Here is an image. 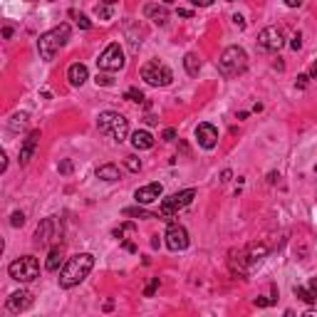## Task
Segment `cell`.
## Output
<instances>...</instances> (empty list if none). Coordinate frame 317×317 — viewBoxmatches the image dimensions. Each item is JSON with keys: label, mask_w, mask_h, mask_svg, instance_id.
<instances>
[{"label": "cell", "mask_w": 317, "mask_h": 317, "mask_svg": "<svg viewBox=\"0 0 317 317\" xmlns=\"http://www.w3.org/2000/svg\"><path fill=\"white\" fill-rule=\"evenodd\" d=\"M92 268H94V256L92 253H77V256H72L62 265V270H59V288L70 290V288H75V285H80L87 275L92 273Z\"/></svg>", "instance_id": "obj_1"}, {"label": "cell", "mask_w": 317, "mask_h": 317, "mask_svg": "<svg viewBox=\"0 0 317 317\" xmlns=\"http://www.w3.org/2000/svg\"><path fill=\"white\" fill-rule=\"evenodd\" d=\"M70 40V25L67 23H62L57 28L47 30V32H42L40 35V40H37V50H40V57L45 59V62H50V59L57 55V50Z\"/></svg>", "instance_id": "obj_2"}, {"label": "cell", "mask_w": 317, "mask_h": 317, "mask_svg": "<svg viewBox=\"0 0 317 317\" xmlns=\"http://www.w3.org/2000/svg\"><path fill=\"white\" fill-rule=\"evenodd\" d=\"M245 70H248V55H245L243 47L231 45V47H226L221 52V57H218V72L223 77H238Z\"/></svg>", "instance_id": "obj_3"}, {"label": "cell", "mask_w": 317, "mask_h": 317, "mask_svg": "<svg viewBox=\"0 0 317 317\" xmlns=\"http://www.w3.org/2000/svg\"><path fill=\"white\" fill-rule=\"evenodd\" d=\"M97 129H99V134L112 137L119 144L129 137V121H126V116H121L119 112H102V114L97 116Z\"/></svg>", "instance_id": "obj_4"}, {"label": "cell", "mask_w": 317, "mask_h": 317, "mask_svg": "<svg viewBox=\"0 0 317 317\" xmlns=\"http://www.w3.org/2000/svg\"><path fill=\"white\" fill-rule=\"evenodd\" d=\"M59 238H62V218L59 216L42 218L37 231H35V245H40V248L59 245Z\"/></svg>", "instance_id": "obj_5"}, {"label": "cell", "mask_w": 317, "mask_h": 317, "mask_svg": "<svg viewBox=\"0 0 317 317\" xmlns=\"http://www.w3.org/2000/svg\"><path fill=\"white\" fill-rule=\"evenodd\" d=\"M8 275L15 283H32L35 278H40V263L35 256H23L8 265Z\"/></svg>", "instance_id": "obj_6"}, {"label": "cell", "mask_w": 317, "mask_h": 317, "mask_svg": "<svg viewBox=\"0 0 317 317\" xmlns=\"http://www.w3.org/2000/svg\"><path fill=\"white\" fill-rule=\"evenodd\" d=\"M196 199V188H183V191H176L171 194L169 199H164L161 201V211H159V218H164V221H169L171 223V218L181 211V208H186L188 203Z\"/></svg>", "instance_id": "obj_7"}, {"label": "cell", "mask_w": 317, "mask_h": 317, "mask_svg": "<svg viewBox=\"0 0 317 317\" xmlns=\"http://www.w3.org/2000/svg\"><path fill=\"white\" fill-rule=\"evenodd\" d=\"M142 80L151 87H169L173 82V72L159 59H151L142 67Z\"/></svg>", "instance_id": "obj_8"}, {"label": "cell", "mask_w": 317, "mask_h": 317, "mask_svg": "<svg viewBox=\"0 0 317 317\" xmlns=\"http://www.w3.org/2000/svg\"><path fill=\"white\" fill-rule=\"evenodd\" d=\"M124 65H126V59H124V50L119 47V42L107 45L104 52L97 59V67L102 72H119V70H124Z\"/></svg>", "instance_id": "obj_9"}, {"label": "cell", "mask_w": 317, "mask_h": 317, "mask_svg": "<svg viewBox=\"0 0 317 317\" xmlns=\"http://www.w3.org/2000/svg\"><path fill=\"white\" fill-rule=\"evenodd\" d=\"M285 47V32L275 25L263 28L258 32V50L260 52H280Z\"/></svg>", "instance_id": "obj_10"}, {"label": "cell", "mask_w": 317, "mask_h": 317, "mask_svg": "<svg viewBox=\"0 0 317 317\" xmlns=\"http://www.w3.org/2000/svg\"><path fill=\"white\" fill-rule=\"evenodd\" d=\"M166 245H169V250H186L188 248V231L181 226V223H169V228H166Z\"/></svg>", "instance_id": "obj_11"}, {"label": "cell", "mask_w": 317, "mask_h": 317, "mask_svg": "<svg viewBox=\"0 0 317 317\" xmlns=\"http://www.w3.org/2000/svg\"><path fill=\"white\" fill-rule=\"evenodd\" d=\"M30 305H32V295H30L28 290H18V292L8 295V300H5V307H8V312H13V315L25 312Z\"/></svg>", "instance_id": "obj_12"}, {"label": "cell", "mask_w": 317, "mask_h": 317, "mask_svg": "<svg viewBox=\"0 0 317 317\" xmlns=\"http://www.w3.org/2000/svg\"><path fill=\"white\" fill-rule=\"evenodd\" d=\"M161 194H164V186H161L159 181H154V183H146V186H142V188L134 191V201L142 203V206H149V203L159 201Z\"/></svg>", "instance_id": "obj_13"}, {"label": "cell", "mask_w": 317, "mask_h": 317, "mask_svg": "<svg viewBox=\"0 0 317 317\" xmlns=\"http://www.w3.org/2000/svg\"><path fill=\"white\" fill-rule=\"evenodd\" d=\"M196 142H199V146L208 149V151L216 149V144H218V129L213 124H208V121L199 124L196 126Z\"/></svg>", "instance_id": "obj_14"}, {"label": "cell", "mask_w": 317, "mask_h": 317, "mask_svg": "<svg viewBox=\"0 0 317 317\" xmlns=\"http://www.w3.org/2000/svg\"><path fill=\"white\" fill-rule=\"evenodd\" d=\"M144 18L146 20H151L154 25H166L169 23V8L161 3H146L144 5Z\"/></svg>", "instance_id": "obj_15"}, {"label": "cell", "mask_w": 317, "mask_h": 317, "mask_svg": "<svg viewBox=\"0 0 317 317\" xmlns=\"http://www.w3.org/2000/svg\"><path fill=\"white\" fill-rule=\"evenodd\" d=\"M37 144H40V132L35 129V132H30L28 137L23 139V146H20V166H25L30 159H32V154H35Z\"/></svg>", "instance_id": "obj_16"}, {"label": "cell", "mask_w": 317, "mask_h": 317, "mask_svg": "<svg viewBox=\"0 0 317 317\" xmlns=\"http://www.w3.org/2000/svg\"><path fill=\"white\" fill-rule=\"evenodd\" d=\"M67 80H70L72 87H82L87 80H89V72H87V67L82 62H72V65L67 67Z\"/></svg>", "instance_id": "obj_17"}, {"label": "cell", "mask_w": 317, "mask_h": 317, "mask_svg": "<svg viewBox=\"0 0 317 317\" xmlns=\"http://www.w3.org/2000/svg\"><path fill=\"white\" fill-rule=\"evenodd\" d=\"M62 263H65V248H62V243H59V245H52V248H50V256H47L45 268H47L50 273H57L59 268H62Z\"/></svg>", "instance_id": "obj_18"}, {"label": "cell", "mask_w": 317, "mask_h": 317, "mask_svg": "<svg viewBox=\"0 0 317 317\" xmlns=\"http://www.w3.org/2000/svg\"><path fill=\"white\" fill-rule=\"evenodd\" d=\"M94 176H97L99 181H119V178H121V171H119L116 164H102V166L94 171Z\"/></svg>", "instance_id": "obj_19"}, {"label": "cell", "mask_w": 317, "mask_h": 317, "mask_svg": "<svg viewBox=\"0 0 317 317\" xmlns=\"http://www.w3.org/2000/svg\"><path fill=\"white\" fill-rule=\"evenodd\" d=\"M132 146L134 149H139V151H144V149H151L154 146V137L144 132V129H139V132H134L132 134Z\"/></svg>", "instance_id": "obj_20"}, {"label": "cell", "mask_w": 317, "mask_h": 317, "mask_svg": "<svg viewBox=\"0 0 317 317\" xmlns=\"http://www.w3.org/2000/svg\"><path fill=\"white\" fill-rule=\"evenodd\" d=\"M183 67H186V72H188L191 77H196V75L201 72V57H199L196 52H186V57H183Z\"/></svg>", "instance_id": "obj_21"}, {"label": "cell", "mask_w": 317, "mask_h": 317, "mask_svg": "<svg viewBox=\"0 0 317 317\" xmlns=\"http://www.w3.org/2000/svg\"><path fill=\"white\" fill-rule=\"evenodd\" d=\"M126 218H159L156 213H149L146 208H142V203H137V206H132V208H124L121 211Z\"/></svg>", "instance_id": "obj_22"}, {"label": "cell", "mask_w": 317, "mask_h": 317, "mask_svg": "<svg viewBox=\"0 0 317 317\" xmlns=\"http://www.w3.org/2000/svg\"><path fill=\"white\" fill-rule=\"evenodd\" d=\"M268 256V245H250L248 248V265H253V263H258V260H263Z\"/></svg>", "instance_id": "obj_23"}, {"label": "cell", "mask_w": 317, "mask_h": 317, "mask_svg": "<svg viewBox=\"0 0 317 317\" xmlns=\"http://www.w3.org/2000/svg\"><path fill=\"white\" fill-rule=\"evenodd\" d=\"M25 124H28V114H25V112H18V114L10 116L8 129H10V132H20V129H25Z\"/></svg>", "instance_id": "obj_24"}, {"label": "cell", "mask_w": 317, "mask_h": 317, "mask_svg": "<svg viewBox=\"0 0 317 317\" xmlns=\"http://www.w3.org/2000/svg\"><path fill=\"white\" fill-rule=\"evenodd\" d=\"M132 233H137V223H132V221H126V223H121V226H116L112 235L119 238V240H124V235H132Z\"/></svg>", "instance_id": "obj_25"}, {"label": "cell", "mask_w": 317, "mask_h": 317, "mask_svg": "<svg viewBox=\"0 0 317 317\" xmlns=\"http://www.w3.org/2000/svg\"><path fill=\"white\" fill-rule=\"evenodd\" d=\"M295 297H300V300H302V302H307V305L317 300L315 295L310 292V288H302V285H295Z\"/></svg>", "instance_id": "obj_26"}, {"label": "cell", "mask_w": 317, "mask_h": 317, "mask_svg": "<svg viewBox=\"0 0 317 317\" xmlns=\"http://www.w3.org/2000/svg\"><path fill=\"white\" fill-rule=\"evenodd\" d=\"M94 15H97L99 20H112V10H109V5H107V3L97 5V8H94Z\"/></svg>", "instance_id": "obj_27"}, {"label": "cell", "mask_w": 317, "mask_h": 317, "mask_svg": "<svg viewBox=\"0 0 317 317\" xmlns=\"http://www.w3.org/2000/svg\"><path fill=\"white\" fill-rule=\"evenodd\" d=\"M124 99H126V102H144V94H142L137 87H132V89L124 92Z\"/></svg>", "instance_id": "obj_28"}, {"label": "cell", "mask_w": 317, "mask_h": 317, "mask_svg": "<svg viewBox=\"0 0 317 317\" xmlns=\"http://www.w3.org/2000/svg\"><path fill=\"white\" fill-rule=\"evenodd\" d=\"M25 223V213L23 211H13V216H10V226L13 228H20Z\"/></svg>", "instance_id": "obj_29"}, {"label": "cell", "mask_w": 317, "mask_h": 317, "mask_svg": "<svg viewBox=\"0 0 317 317\" xmlns=\"http://www.w3.org/2000/svg\"><path fill=\"white\" fill-rule=\"evenodd\" d=\"M126 169L132 173H139L142 171V161H139L137 156H126Z\"/></svg>", "instance_id": "obj_30"}, {"label": "cell", "mask_w": 317, "mask_h": 317, "mask_svg": "<svg viewBox=\"0 0 317 317\" xmlns=\"http://www.w3.org/2000/svg\"><path fill=\"white\" fill-rule=\"evenodd\" d=\"M72 169H75V166H72V161H70V159H62V161H59V166H57V171L65 173V176H70Z\"/></svg>", "instance_id": "obj_31"}, {"label": "cell", "mask_w": 317, "mask_h": 317, "mask_svg": "<svg viewBox=\"0 0 317 317\" xmlns=\"http://www.w3.org/2000/svg\"><path fill=\"white\" fill-rule=\"evenodd\" d=\"M156 288H159V278H151V280H149V285H146V290H144V297H154Z\"/></svg>", "instance_id": "obj_32"}, {"label": "cell", "mask_w": 317, "mask_h": 317, "mask_svg": "<svg viewBox=\"0 0 317 317\" xmlns=\"http://www.w3.org/2000/svg\"><path fill=\"white\" fill-rule=\"evenodd\" d=\"M290 47H292V50H300V47H302V35H300V32H297V35H292Z\"/></svg>", "instance_id": "obj_33"}, {"label": "cell", "mask_w": 317, "mask_h": 317, "mask_svg": "<svg viewBox=\"0 0 317 317\" xmlns=\"http://www.w3.org/2000/svg\"><path fill=\"white\" fill-rule=\"evenodd\" d=\"M77 25H80L82 30H89V28H92V23H89V18H87V15H77Z\"/></svg>", "instance_id": "obj_34"}, {"label": "cell", "mask_w": 317, "mask_h": 317, "mask_svg": "<svg viewBox=\"0 0 317 317\" xmlns=\"http://www.w3.org/2000/svg\"><path fill=\"white\" fill-rule=\"evenodd\" d=\"M97 85L102 87H112V77H107V75H97V80H94Z\"/></svg>", "instance_id": "obj_35"}, {"label": "cell", "mask_w": 317, "mask_h": 317, "mask_svg": "<svg viewBox=\"0 0 317 317\" xmlns=\"http://www.w3.org/2000/svg\"><path fill=\"white\" fill-rule=\"evenodd\" d=\"M161 137H164V142H169V144H171V142H176V129H164V134H161Z\"/></svg>", "instance_id": "obj_36"}, {"label": "cell", "mask_w": 317, "mask_h": 317, "mask_svg": "<svg viewBox=\"0 0 317 317\" xmlns=\"http://www.w3.org/2000/svg\"><path fill=\"white\" fill-rule=\"evenodd\" d=\"M307 80H310V75H300V77H297V87L305 89V87H307Z\"/></svg>", "instance_id": "obj_37"}, {"label": "cell", "mask_w": 317, "mask_h": 317, "mask_svg": "<svg viewBox=\"0 0 317 317\" xmlns=\"http://www.w3.org/2000/svg\"><path fill=\"white\" fill-rule=\"evenodd\" d=\"M188 3H191V5H199V8H208L213 0H188Z\"/></svg>", "instance_id": "obj_38"}, {"label": "cell", "mask_w": 317, "mask_h": 317, "mask_svg": "<svg viewBox=\"0 0 317 317\" xmlns=\"http://www.w3.org/2000/svg\"><path fill=\"white\" fill-rule=\"evenodd\" d=\"M233 25H235V28H245V23H243V18H240V15H233Z\"/></svg>", "instance_id": "obj_39"}, {"label": "cell", "mask_w": 317, "mask_h": 317, "mask_svg": "<svg viewBox=\"0 0 317 317\" xmlns=\"http://www.w3.org/2000/svg\"><path fill=\"white\" fill-rule=\"evenodd\" d=\"M283 3H285L288 8H300V5H302L305 0H283Z\"/></svg>", "instance_id": "obj_40"}, {"label": "cell", "mask_w": 317, "mask_h": 317, "mask_svg": "<svg viewBox=\"0 0 317 317\" xmlns=\"http://www.w3.org/2000/svg\"><path fill=\"white\" fill-rule=\"evenodd\" d=\"M124 250H126V253H137V245L129 243V240H124Z\"/></svg>", "instance_id": "obj_41"}, {"label": "cell", "mask_w": 317, "mask_h": 317, "mask_svg": "<svg viewBox=\"0 0 317 317\" xmlns=\"http://www.w3.org/2000/svg\"><path fill=\"white\" fill-rule=\"evenodd\" d=\"M231 169H226V171H221V181H223V183H228V181H231Z\"/></svg>", "instance_id": "obj_42"}, {"label": "cell", "mask_w": 317, "mask_h": 317, "mask_svg": "<svg viewBox=\"0 0 317 317\" xmlns=\"http://www.w3.org/2000/svg\"><path fill=\"white\" fill-rule=\"evenodd\" d=\"M176 13H178V18H191V15H194L191 10H183V8H178Z\"/></svg>", "instance_id": "obj_43"}, {"label": "cell", "mask_w": 317, "mask_h": 317, "mask_svg": "<svg viewBox=\"0 0 317 317\" xmlns=\"http://www.w3.org/2000/svg\"><path fill=\"white\" fill-rule=\"evenodd\" d=\"M307 288H310V292L317 297V278H312V280H310V285H307Z\"/></svg>", "instance_id": "obj_44"}, {"label": "cell", "mask_w": 317, "mask_h": 317, "mask_svg": "<svg viewBox=\"0 0 317 317\" xmlns=\"http://www.w3.org/2000/svg\"><path fill=\"white\" fill-rule=\"evenodd\" d=\"M144 121H146V124H156L159 119H156V116H154V114H146V116H144Z\"/></svg>", "instance_id": "obj_45"}, {"label": "cell", "mask_w": 317, "mask_h": 317, "mask_svg": "<svg viewBox=\"0 0 317 317\" xmlns=\"http://www.w3.org/2000/svg\"><path fill=\"white\" fill-rule=\"evenodd\" d=\"M307 75H310V77H317V59L312 62V67H310V72H307Z\"/></svg>", "instance_id": "obj_46"}, {"label": "cell", "mask_w": 317, "mask_h": 317, "mask_svg": "<svg viewBox=\"0 0 317 317\" xmlns=\"http://www.w3.org/2000/svg\"><path fill=\"white\" fill-rule=\"evenodd\" d=\"M3 37H5V40L13 37V28H3Z\"/></svg>", "instance_id": "obj_47"}, {"label": "cell", "mask_w": 317, "mask_h": 317, "mask_svg": "<svg viewBox=\"0 0 317 317\" xmlns=\"http://www.w3.org/2000/svg\"><path fill=\"white\" fill-rule=\"evenodd\" d=\"M0 159H3V164H0V169L5 171V169H8V156H5V154H0Z\"/></svg>", "instance_id": "obj_48"}, {"label": "cell", "mask_w": 317, "mask_h": 317, "mask_svg": "<svg viewBox=\"0 0 317 317\" xmlns=\"http://www.w3.org/2000/svg\"><path fill=\"white\" fill-rule=\"evenodd\" d=\"M305 317H317V312H315V310H307V312H305Z\"/></svg>", "instance_id": "obj_49"}, {"label": "cell", "mask_w": 317, "mask_h": 317, "mask_svg": "<svg viewBox=\"0 0 317 317\" xmlns=\"http://www.w3.org/2000/svg\"><path fill=\"white\" fill-rule=\"evenodd\" d=\"M104 3H107V5H114V3H119V0H104Z\"/></svg>", "instance_id": "obj_50"}, {"label": "cell", "mask_w": 317, "mask_h": 317, "mask_svg": "<svg viewBox=\"0 0 317 317\" xmlns=\"http://www.w3.org/2000/svg\"><path fill=\"white\" fill-rule=\"evenodd\" d=\"M315 173H317V164H315Z\"/></svg>", "instance_id": "obj_51"}, {"label": "cell", "mask_w": 317, "mask_h": 317, "mask_svg": "<svg viewBox=\"0 0 317 317\" xmlns=\"http://www.w3.org/2000/svg\"><path fill=\"white\" fill-rule=\"evenodd\" d=\"M50 3H55V0H50Z\"/></svg>", "instance_id": "obj_52"}, {"label": "cell", "mask_w": 317, "mask_h": 317, "mask_svg": "<svg viewBox=\"0 0 317 317\" xmlns=\"http://www.w3.org/2000/svg\"><path fill=\"white\" fill-rule=\"evenodd\" d=\"M228 3H233V0H228Z\"/></svg>", "instance_id": "obj_53"}]
</instances>
